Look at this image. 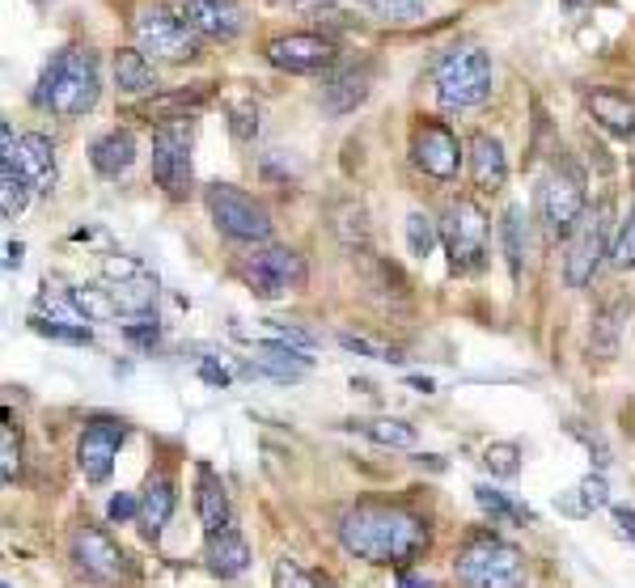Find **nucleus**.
<instances>
[{"instance_id": "nucleus-19", "label": "nucleus", "mask_w": 635, "mask_h": 588, "mask_svg": "<svg viewBox=\"0 0 635 588\" xmlns=\"http://www.w3.org/2000/svg\"><path fill=\"white\" fill-rule=\"evenodd\" d=\"M18 174L30 183V190H51L56 187V178H60V169H56V145L39 136V131H30V136H21L18 145Z\"/></svg>"}, {"instance_id": "nucleus-48", "label": "nucleus", "mask_w": 635, "mask_h": 588, "mask_svg": "<svg viewBox=\"0 0 635 588\" xmlns=\"http://www.w3.org/2000/svg\"><path fill=\"white\" fill-rule=\"evenodd\" d=\"M21 242H9V246H4V272H13V267H21Z\"/></svg>"}, {"instance_id": "nucleus-13", "label": "nucleus", "mask_w": 635, "mask_h": 588, "mask_svg": "<svg viewBox=\"0 0 635 588\" xmlns=\"http://www.w3.org/2000/svg\"><path fill=\"white\" fill-rule=\"evenodd\" d=\"M411 161H416L428 178L449 183V178H458V166H462V145H458V136L444 124L423 119V124H416V131H411Z\"/></svg>"}, {"instance_id": "nucleus-26", "label": "nucleus", "mask_w": 635, "mask_h": 588, "mask_svg": "<svg viewBox=\"0 0 635 588\" xmlns=\"http://www.w3.org/2000/svg\"><path fill=\"white\" fill-rule=\"evenodd\" d=\"M593 119L614 131V136H632L635 131V98L618 94V89H593L589 94Z\"/></svg>"}, {"instance_id": "nucleus-34", "label": "nucleus", "mask_w": 635, "mask_h": 588, "mask_svg": "<svg viewBox=\"0 0 635 588\" xmlns=\"http://www.w3.org/2000/svg\"><path fill=\"white\" fill-rule=\"evenodd\" d=\"M254 339H258V343H275V347H293V352H310L318 343L310 331L289 326V322H275V317H267L263 326H254Z\"/></svg>"}, {"instance_id": "nucleus-9", "label": "nucleus", "mask_w": 635, "mask_h": 588, "mask_svg": "<svg viewBox=\"0 0 635 588\" xmlns=\"http://www.w3.org/2000/svg\"><path fill=\"white\" fill-rule=\"evenodd\" d=\"M441 242L449 251L453 272H475L487 254V216L475 199H453L444 212Z\"/></svg>"}, {"instance_id": "nucleus-44", "label": "nucleus", "mask_w": 635, "mask_h": 588, "mask_svg": "<svg viewBox=\"0 0 635 588\" xmlns=\"http://www.w3.org/2000/svg\"><path fill=\"white\" fill-rule=\"evenodd\" d=\"M275 588H322V585L305 568H296L293 559H280L275 564Z\"/></svg>"}, {"instance_id": "nucleus-25", "label": "nucleus", "mask_w": 635, "mask_h": 588, "mask_svg": "<svg viewBox=\"0 0 635 588\" xmlns=\"http://www.w3.org/2000/svg\"><path fill=\"white\" fill-rule=\"evenodd\" d=\"M169 517H174V483H169L166 474H148L145 500H140V529H145V538H162Z\"/></svg>"}, {"instance_id": "nucleus-24", "label": "nucleus", "mask_w": 635, "mask_h": 588, "mask_svg": "<svg viewBox=\"0 0 635 588\" xmlns=\"http://www.w3.org/2000/svg\"><path fill=\"white\" fill-rule=\"evenodd\" d=\"M89 161H94V169L102 174V178H119V174H127L131 169V161H136V140H131V131H106V136H98L94 145H89Z\"/></svg>"}, {"instance_id": "nucleus-1", "label": "nucleus", "mask_w": 635, "mask_h": 588, "mask_svg": "<svg viewBox=\"0 0 635 588\" xmlns=\"http://www.w3.org/2000/svg\"><path fill=\"white\" fill-rule=\"evenodd\" d=\"M339 542L364 564H407L428 547V526L399 504H356L339 517Z\"/></svg>"}, {"instance_id": "nucleus-27", "label": "nucleus", "mask_w": 635, "mask_h": 588, "mask_svg": "<svg viewBox=\"0 0 635 588\" xmlns=\"http://www.w3.org/2000/svg\"><path fill=\"white\" fill-rule=\"evenodd\" d=\"M199 521H204L208 533L229 529V496H225V483L212 474L208 465L199 470Z\"/></svg>"}, {"instance_id": "nucleus-51", "label": "nucleus", "mask_w": 635, "mask_h": 588, "mask_svg": "<svg viewBox=\"0 0 635 588\" xmlns=\"http://www.w3.org/2000/svg\"><path fill=\"white\" fill-rule=\"evenodd\" d=\"M0 588H13V585H0Z\"/></svg>"}, {"instance_id": "nucleus-45", "label": "nucleus", "mask_w": 635, "mask_h": 588, "mask_svg": "<svg viewBox=\"0 0 635 588\" xmlns=\"http://www.w3.org/2000/svg\"><path fill=\"white\" fill-rule=\"evenodd\" d=\"M136 512H140V504H136V496H127V491H119V496L110 500V508H106V517H110V521H119V526L131 521Z\"/></svg>"}, {"instance_id": "nucleus-10", "label": "nucleus", "mask_w": 635, "mask_h": 588, "mask_svg": "<svg viewBox=\"0 0 635 588\" xmlns=\"http://www.w3.org/2000/svg\"><path fill=\"white\" fill-rule=\"evenodd\" d=\"M102 275L110 280L106 293L115 296L119 314L131 317V322L153 314V305H157V280H153V272H148L140 258H131V254H110L102 263Z\"/></svg>"}, {"instance_id": "nucleus-18", "label": "nucleus", "mask_w": 635, "mask_h": 588, "mask_svg": "<svg viewBox=\"0 0 635 588\" xmlns=\"http://www.w3.org/2000/svg\"><path fill=\"white\" fill-rule=\"evenodd\" d=\"M369 89H373V68L369 63H348V68H339L331 81L322 85V106H326V115H352L364 98H369Z\"/></svg>"}, {"instance_id": "nucleus-22", "label": "nucleus", "mask_w": 635, "mask_h": 588, "mask_svg": "<svg viewBox=\"0 0 635 588\" xmlns=\"http://www.w3.org/2000/svg\"><path fill=\"white\" fill-rule=\"evenodd\" d=\"M204 559H208L212 576L233 580V576H242V571L251 568V547H246V538L229 526V529H221V533H208V550H204Z\"/></svg>"}, {"instance_id": "nucleus-29", "label": "nucleus", "mask_w": 635, "mask_h": 588, "mask_svg": "<svg viewBox=\"0 0 635 588\" xmlns=\"http://www.w3.org/2000/svg\"><path fill=\"white\" fill-rule=\"evenodd\" d=\"M115 85H119V94H157V72L145 60V51L115 56Z\"/></svg>"}, {"instance_id": "nucleus-6", "label": "nucleus", "mask_w": 635, "mask_h": 588, "mask_svg": "<svg viewBox=\"0 0 635 588\" xmlns=\"http://www.w3.org/2000/svg\"><path fill=\"white\" fill-rule=\"evenodd\" d=\"M131 35H136V51H153L162 60H195L199 56V35L190 30L187 21H178L174 13L145 4L131 18Z\"/></svg>"}, {"instance_id": "nucleus-50", "label": "nucleus", "mask_w": 635, "mask_h": 588, "mask_svg": "<svg viewBox=\"0 0 635 588\" xmlns=\"http://www.w3.org/2000/svg\"><path fill=\"white\" fill-rule=\"evenodd\" d=\"M280 9H318V4H326V0H272Z\"/></svg>"}, {"instance_id": "nucleus-37", "label": "nucleus", "mask_w": 635, "mask_h": 588, "mask_svg": "<svg viewBox=\"0 0 635 588\" xmlns=\"http://www.w3.org/2000/svg\"><path fill=\"white\" fill-rule=\"evenodd\" d=\"M437 242H441V229H437V220L428 216V212H411L407 216V251L428 258V254L437 251Z\"/></svg>"}, {"instance_id": "nucleus-16", "label": "nucleus", "mask_w": 635, "mask_h": 588, "mask_svg": "<svg viewBox=\"0 0 635 588\" xmlns=\"http://www.w3.org/2000/svg\"><path fill=\"white\" fill-rule=\"evenodd\" d=\"M72 559H77V568H81L89 580H98V585H115L127 568L124 550L115 547L102 529H89V526L72 533Z\"/></svg>"}, {"instance_id": "nucleus-36", "label": "nucleus", "mask_w": 635, "mask_h": 588, "mask_svg": "<svg viewBox=\"0 0 635 588\" xmlns=\"http://www.w3.org/2000/svg\"><path fill=\"white\" fill-rule=\"evenodd\" d=\"M500 237H505V258L508 272H521V258H526V216L521 208H508L505 220H500Z\"/></svg>"}, {"instance_id": "nucleus-28", "label": "nucleus", "mask_w": 635, "mask_h": 588, "mask_svg": "<svg viewBox=\"0 0 635 588\" xmlns=\"http://www.w3.org/2000/svg\"><path fill=\"white\" fill-rule=\"evenodd\" d=\"M610 504V487H606V479L602 474H585L580 483L572 487L568 496H559L555 500V508L559 512H568V517H593L597 508Z\"/></svg>"}, {"instance_id": "nucleus-23", "label": "nucleus", "mask_w": 635, "mask_h": 588, "mask_svg": "<svg viewBox=\"0 0 635 588\" xmlns=\"http://www.w3.org/2000/svg\"><path fill=\"white\" fill-rule=\"evenodd\" d=\"M251 373L272 381H301L310 373V356H301L293 347H275V343H254Z\"/></svg>"}, {"instance_id": "nucleus-33", "label": "nucleus", "mask_w": 635, "mask_h": 588, "mask_svg": "<svg viewBox=\"0 0 635 588\" xmlns=\"http://www.w3.org/2000/svg\"><path fill=\"white\" fill-rule=\"evenodd\" d=\"M30 204V183L18 174V166H0V212L4 220H18Z\"/></svg>"}, {"instance_id": "nucleus-15", "label": "nucleus", "mask_w": 635, "mask_h": 588, "mask_svg": "<svg viewBox=\"0 0 635 588\" xmlns=\"http://www.w3.org/2000/svg\"><path fill=\"white\" fill-rule=\"evenodd\" d=\"M263 56L284 72H322L335 63V47L322 35H280V39L267 42Z\"/></svg>"}, {"instance_id": "nucleus-8", "label": "nucleus", "mask_w": 635, "mask_h": 588, "mask_svg": "<svg viewBox=\"0 0 635 588\" xmlns=\"http://www.w3.org/2000/svg\"><path fill=\"white\" fill-rule=\"evenodd\" d=\"M204 199H208V212L221 233H229L237 242H267V237H272L267 208L254 204L246 190L229 187V183H212Z\"/></svg>"}, {"instance_id": "nucleus-39", "label": "nucleus", "mask_w": 635, "mask_h": 588, "mask_svg": "<svg viewBox=\"0 0 635 588\" xmlns=\"http://www.w3.org/2000/svg\"><path fill=\"white\" fill-rule=\"evenodd\" d=\"M30 326L47 339H60V343H89V326H72V322H56V317H42V314L30 317Z\"/></svg>"}, {"instance_id": "nucleus-30", "label": "nucleus", "mask_w": 635, "mask_h": 588, "mask_svg": "<svg viewBox=\"0 0 635 588\" xmlns=\"http://www.w3.org/2000/svg\"><path fill=\"white\" fill-rule=\"evenodd\" d=\"M348 428L369 437V441L385 444V449H416V428L402 420H352Z\"/></svg>"}, {"instance_id": "nucleus-12", "label": "nucleus", "mask_w": 635, "mask_h": 588, "mask_svg": "<svg viewBox=\"0 0 635 588\" xmlns=\"http://www.w3.org/2000/svg\"><path fill=\"white\" fill-rule=\"evenodd\" d=\"M153 178L166 195L183 199L190 187V127L162 124L153 131Z\"/></svg>"}, {"instance_id": "nucleus-11", "label": "nucleus", "mask_w": 635, "mask_h": 588, "mask_svg": "<svg viewBox=\"0 0 635 588\" xmlns=\"http://www.w3.org/2000/svg\"><path fill=\"white\" fill-rule=\"evenodd\" d=\"M606 220H610V204H597L572 229L568 254H564V275H568L572 288H585L602 267V258H606Z\"/></svg>"}, {"instance_id": "nucleus-32", "label": "nucleus", "mask_w": 635, "mask_h": 588, "mask_svg": "<svg viewBox=\"0 0 635 588\" xmlns=\"http://www.w3.org/2000/svg\"><path fill=\"white\" fill-rule=\"evenodd\" d=\"M356 4L369 18L390 21V26H411V21H420L428 13L423 0H356Z\"/></svg>"}, {"instance_id": "nucleus-42", "label": "nucleus", "mask_w": 635, "mask_h": 588, "mask_svg": "<svg viewBox=\"0 0 635 588\" xmlns=\"http://www.w3.org/2000/svg\"><path fill=\"white\" fill-rule=\"evenodd\" d=\"M21 470V444L13 437V423H4V432H0V474H4V483H13Z\"/></svg>"}, {"instance_id": "nucleus-20", "label": "nucleus", "mask_w": 635, "mask_h": 588, "mask_svg": "<svg viewBox=\"0 0 635 588\" xmlns=\"http://www.w3.org/2000/svg\"><path fill=\"white\" fill-rule=\"evenodd\" d=\"M470 178H475L479 190H500L508 183L505 148H500L496 136H487V131H479V136L470 140Z\"/></svg>"}, {"instance_id": "nucleus-40", "label": "nucleus", "mask_w": 635, "mask_h": 588, "mask_svg": "<svg viewBox=\"0 0 635 588\" xmlns=\"http://www.w3.org/2000/svg\"><path fill=\"white\" fill-rule=\"evenodd\" d=\"M229 131H233V140L251 145L254 136H258V106H254V102L229 106Z\"/></svg>"}, {"instance_id": "nucleus-17", "label": "nucleus", "mask_w": 635, "mask_h": 588, "mask_svg": "<svg viewBox=\"0 0 635 588\" xmlns=\"http://www.w3.org/2000/svg\"><path fill=\"white\" fill-rule=\"evenodd\" d=\"M183 18L195 35H208V39H237L246 26L233 0H183Z\"/></svg>"}, {"instance_id": "nucleus-47", "label": "nucleus", "mask_w": 635, "mask_h": 588, "mask_svg": "<svg viewBox=\"0 0 635 588\" xmlns=\"http://www.w3.org/2000/svg\"><path fill=\"white\" fill-rule=\"evenodd\" d=\"M614 526H618V533H627L635 542V512L632 508H614Z\"/></svg>"}, {"instance_id": "nucleus-35", "label": "nucleus", "mask_w": 635, "mask_h": 588, "mask_svg": "<svg viewBox=\"0 0 635 588\" xmlns=\"http://www.w3.org/2000/svg\"><path fill=\"white\" fill-rule=\"evenodd\" d=\"M475 500H479V508H483L487 517H496V521H505V526H529L534 521V512L529 508H517L512 500H505L500 491H491V487H475Z\"/></svg>"}, {"instance_id": "nucleus-21", "label": "nucleus", "mask_w": 635, "mask_h": 588, "mask_svg": "<svg viewBox=\"0 0 635 588\" xmlns=\"http://www.w3.org/2000/svg\"><path fill=\"white\" fill-rule=\"evenodd\" d=\"M208 102V89H174V94H153L148 102H136L131 106V115H140V119H157V124H183L187 115H195L199 106Z\"/></svg>"}, {"instance_id": "nucleus-43", "label": "nucleus", "mask_w": 635, "mask_h": 588, "mask_svg": "<svg viewBox=\"0 0 635 588\" xmlns=\"http://www.w3.org/2000/svg\"><path fill=\"white\" fill-rule=\"evenodd\" d=\"M610 263L614 267H635V208L632 216L623 220V229H618V237H614V251H610Z\"/></svg>"}, {"instance_id": "nucleus-5", "label": "nucleus", "mask_w": 635, "mask_h": 588, "mask_svg": "<svg viewBox=\"0 0 635 588\" xmlns=\"http://www.w3.org/2000/svg\"><path fill=\"white\" fill-rule=\"evenodd\" d=\"M237 275H242V284H246L258 301H280V296L305 288V263H301V254H293L289 246L251 251L237 263Z\"/></svg>"}, {"instance_id": "nucleus-31", "label": "nucleus", "mask_w": 635, "mask_h": 588, "mask_svg": "<svg viewBox=\"0 0 635 588\" xmlns=\"http://www.w3.org/2000/svg\"><path fill=\"white\" fill-rule=\"evenodd\" d=\"M68 301H72V310L81 322H110V317H119V305H115V296L106 293V288H68Z\"/></svg>"}, {"instance_id": "nucleus-2", "label": "nucleus", "mask_w": 635, "mask_h": 588, "mask_svg": "<svg viewBox=\"0 0 635 588\" xmlns=\"http://www.w3.org/2000/svg\"><path fill=\"white\" fill-rule=\"evenodd\" d=\"M98 89H102V81H98L94 51L63 47L60 56L47 63V72H42L39 102L51 115H60V119H81L85 110H94V102H98Z\"/></svg>"}, {"instance_id": "nucleus-41", "label": "nucleus", "mask_w": 635, "mask_h": 588, "mask_svg": "<svg viewBox=\"0 0 635 588\" xmlns=\"http://www.w3.org/2000/svg\"><path fill=\"white\" fill-rule=\"evenodd\" d=\"M339 343L348 347V352H360V356H369V360H390V364H399V352L394 347H385V343H378V339H369V335H339Z\"/></svg>"}, {"instance_id": "nucleus-7", "label": "nucleus", "mask_w": 635, "mask_h": 588, "mask_svg": "<svg viewBox=\"0 0 635 588\" xmlns=\"http://www.w3.org/2000/svg\"><path fill=\"white\" fill-rule=\"evenodd\" d=\"M538 216H543V229L550 237H572V229L585 216V178H580V169H550L543 178V187H538Z\"/></svg>"}, {"instance_id": "nucleus-38", "label": "nucleus", "mask_w": 635, "mask_h": 588, "mask_svg": "<svg viewBox=\"0 0 635 588\" xmlns=\"http://www.w3.org/2000/svg\"><path fill=\"white\" fill-rule=\"evenodd\" d=\"M483 465L496 474V479H512L517 470H521V449L512 441H496L483 449Z\"/></svg>"}, {"instance_id": "nucleus-49", "label": "nucleus", "mask_w": 635, "mask_h": 588, "mask_svg": "<svg viewBox=\"0 0 635 588\" xmlns=\"http://www.w3.org/2000/svg\"><path fill=\"white\" fill-rule=\"evenodd\" d=\"M399 588H432L423 576H416V571H407V568H399Z\"/></svg>"}, {"instance_id": "nucleus-46", "label": "nucleus", "mask_w": 635, "mask_h": 588, "mask_svg": "<svg viewBox=\"0 0 635 588\" xmlns=\"http://www.w3.org/2000/svg\"><path fill=\"white\" fill-rule=\"evenodd\" d=\"M199 378L208 381V385H229V369H216V364H199Z\"/></svg>"}, {"instance_id": "nucleus-4", "label": "nucleus", "mask_w": 635, "mask_h": 588, "mask_svg": "<svg viewBox=\"0 0 635 588\" xmlns=\"http://www.w3.org/2000/svg\"><path fill=\"white\" fill-rule=\"evenodd\" d=\"M458 580L466 588H526V559L517 547L479 533L458 550Z\"/></svg>"}, {"instance_id": "nucleus-14", "label": "nucleus", "mask_w": 635, "mask_h": 588, "mask_svg": "<svg viewBox=\"0 0 635 588\" xmlns=\"http://www.w3.org/2000/svg\"><path fill=\"white\" fill-rule=\"evenodd\" d=\"M127 428L124 420H89L81 428V441H77V465L89 483H102L106 474L115 470V458H119V444H124Z\"/></svg>"}, {"instance_id": "nucleus-3", "label": "nucleus", "mask_w": 635, "mask_h": 588, "mask_svg": "<svg viewBox=\"0 0 635 588\" xmlns=\"http://www.w3.org/2000/svg\"><path fill=\"white\" fill-rule=\"evenodd\" d=\"M432 81H437V98L444 110L483 106L491 98V56L483 47H453L441 56Z\"/></svg>"}]
</instances>
